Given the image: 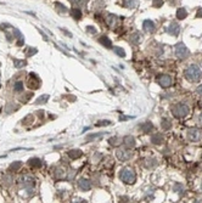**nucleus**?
<instances>
[{
	"mask_svg": "<svg viewBox=\"0 0 202 203\" xmlns=\"http://www.w3.org/2000/svg\"><path fill=\"white\" fill-rule=\"evenodd\" d=\"M184 74H185V78L188 80H190V82H198L202 78V69L197 65H191V66H189L185 69Z\"/></svg>",
	"mask_w": 202,
	"mask_h": 203,
	"instance_id": "1",
	"label": "nucleus"
},
{
	"mask_svg": "<svg viewBox=\"0 0 202 203\" xmlns=\"http://www.w3.org/2000/svg\"><path fill=\"white\" fill-rule=\"evenodd\" d=\"M172 112L177 118H184L189 114L190 108H189V106H186L184 103H178V105H176L174 107L172 108Z\"/></svg>",
	"mask_w": 202,
	"mask_h": 203,
	"instance_id": "2",
	"label": "nucleus"
},
{
	"mask_svg": "<svg viewBox=\"0 0 202 203\" xmlns=\"http://www.w3.org/2000/svg\"><path fill=\"white\" fill-rule=\"evenodd\" d=\"M120 178L122 181L127 183V184H133L135 181V173L133 169L130 168H124L121 170V174H120Z\"/></svg>",
	"mask_w": 202,
	"mask_h": 203,
	"instance_id": "3",
	"label": "nucleus"
},
{
	"mask_svg": "<svg viewBox=\"0 0 202 203\" xmlns=\"http://www.w3.org/2000/svg\"><path fill=\"white\" fill-rule=\"evenodd\" d=\"M176 55H177V57H179V59L184 60L190 55V51L183 43H178L176 45Z\"/></svg>",
	"mask_w": 202,
	"mask_h": 203,
	"instance_id": "4",
	"label": "nucleus"
},
{
	"mask_svg": "<svg viewBox=\"0 0 202 203\" xmlns=\"http://www.w3.org/2000/svg\"><path fill=\"white\" fill-rule=\"evenodd\" d=\"M188 139L192 142L200 141L202 139V131L198 128H190L188 130Z\"/></svg>",
	"mask_w": 202,
	"mask_h": 203,
	"instance_id": "5",
	"label": "nucleus"
},
{
	"mask_svg": "<svg viewBox=\"0 0 202 203\" xmlns=\"http://www.w3.org/2000/svg\"><path fill=\"white\" fill-rule=\"evenodd\" d=\"M21 183L23 184V186L26 189H28L30 191H32V187L34 186V178L31 175H24L21 178Z\"/></svg>",
	"mask_w": 202,
	"mask_h": 203,
	"instance_id": "6",
	"label": "nucleus"
},
{
	"mask_svg": "<svg viewBox=\"0 0 202 203\" xmlns=\"http://www.w3.org/2000/svg\"><path fill=\"white\" fill-rule=\"evenodd\" d=\"M157 82L160 83V85L162 86V88H168V86L172 85V78L168 74H162L161 77H158Z\"/></svg>",
	"mask_w": 202,
	"mask_h": 203,
	"instance_id": "7",
	"label": "nucleus"
},
{
	"mask_svg": "<svg viewBox=\"0 0 202 203\" xmlns=\"http://www.w3.org/2000/svg\"><path fill=\"white\" fill-rule=\"evenodd\" d=\"M167 32H168L170 35H173V37H177V35L179 34V32H180V27H179L178 23L172 22V23L168 26V28H167Z\"/></svg>",
	"mask_w": 202,
	"mask_h": 203,
	"instance_id": "8",
	"label": "nucleus"
},
{
	"mask_svg": "<svg viewBox=\"0 0 202 203\" xmlns=\"http://www.w3.org/2000/svg\"><path fill=\"white\" fill-rule=\"evenodd\" d=\"M142 28H144V31H145L146 33H152L155 31V23L150 20H145L142 23Z\"/></svg>",
	"mask_w": 202,
	"mask_h": 203,
	"instance_id": "9",
	"label": "nucleus"
},
{
	"mask_svg": "<svg viewBox=\"0 0 202 203\" xmlns=\"http://www.w3.org/2000/svg\"><path fill=\"white\" fill-rule=\"evenodd\" d=\"M132 152L129 151H126V150H118L117 151V158L121 159V161H128L132 158Z\"/></svg>",
	"mask_w": 202,
	"mask_h": 203,
	"instance_id": "10",
	"label": "nucleus"
},
{
	"mask_svg": "<svg viewBox=\"0 0 202 203\" xmlns=\"http://www.w3.org/2000/svg\"><path fill=\"white\" fill-rule=\"evenodd\" d=\"M123 142H124L127 149H133L135 146V139H134V136H130V135H127L123 139Z\"/></svg>",
	"mask_w": 202,
	"mask_h": 203,
	"instance_id": "11",
	"label": "nucleus"
},
{
	"mask_svg": "<svg viewBox=\"0 0 202 203\" xmlns=\"http://www.w3.org/2000/svg\"><path fill=\"white\" fill-rule=\"evenodd\" d=\"M78 185H79V187H80L83 191H89L90 187H92L90 181H89V180H86V179H79Z\"/></svg>",
	"mask_w": 202,
	"mask_h": 203,
	"instance_id": "12",
	"label": "nucleus"
},
{
	"mask_svg": "<svg viewBox=\"0 0 202 203\" xmlns=\"http://www.w3.org/2000/svg\"><path fill=\"white\" fill-rule=\"evenodd\" d=\"M99 42H100V44L101 45H104L105 48H112V42L108 39V37H106V35H102L100 39H99Z\"/></svg>",
	"mask_w": 202,
	"mask_h": 203,
	"instance_id": "13",
	"label": "nucleus"
},
{
	"mask_svg": "<svg viewBox=\"0 0 202 203\" xmlns=\"http://www.w3.org/2000/svg\"><path fill=\"white\" fill-rule=\"evenodd\" d=\"M163 140H164V137H163V135H161V134H155V135H152V137H151V142L155 143V145L162 143Z\"/></svg>",
	"mask_w": 202,
	"mask_h": 203,
	"instance_id": "14",
	"label": "nucleus"
},
{
	"mask_svg": "<svg viewBox=\"0 0 202 203\" xmlns=\"http://www.w3.org/2000/svg\"><path fill=\"white\" fill-rule=\"evenodd\" d=\"M82 151L80 150H71L70 152H68V156L72 158V159H77V158H79V157H82Z\"/></svg>",
	"mask_w": 202,
	"mask_h": 203,
	"instance_id": "15",
	"label": "nucleus"
},
{
	"mask_svg": "<svg viewBox=\"0 0 202 203\" xmlns=\"http://www.w3.org/2000/svg\"><path fill=\"white\" fill-rule=\"evenodd\" d=\"M140 40H141V34L140 33H134L133 35H130V43L134 44V45L139 44Z\"/></svg>",
	"mask_w": 202,
	"mask_h": 203,
	"instance_id": "16",
	"label": "nucleus"
},
{
	"mask_svg": "<svg viewBox=\"0 0 202 203\" xmlns=\"http://www.w3.org/2000/svg\"><path fill=\"white\" fill-rule=\"evenodd\" d=\"M152 128H154V125L151 124V122H146V123H144V124L140 127V129H141L144 133H150V130H152Z\"/></svg>",
	"mask_w": 202,
	"mask_h": 203,
	"instance_id": "17",
	"label": "nucleus"
},
{
	"mask_svg": "<svg viewBox=\"0 0 202 203\" xmlns=\"http://www.w3.org/2000/svg\"><path fill=\"white\" fill-rule=\"evenodd\" d=\"M30 164L33 168H40L42 167V161L38 159V158H32V159H30Z\"/></svg>",
	"mask_w": 202,
	"mask_h": 203,
	"instance_id": "18",
	"label": "nucleus"
},
{
	"mask_svg": "<svg viewBox=\"0 0 202 203\" xmlns=\"http://www.w3.org/2000/svg\"><path fill=\"white\" fill-rule=\"evenodd\" d=\"M49 100V95H43L40 97H38L36 100V105H43V103H46Z\"/></svg>",
	"mask_w": 202,
	"mask_h": 203,
	"instance_id": "19",
	"label": "nucleus"
},
{
	"mask_svg": "<svg viewBox=\"0 0 202 203\" xmlns=\"http://www.w3.org/2000/svg\"><path fill=\"white\" fill-rule=\"evenodd\" d=\"M71 15L76 18V20H79L80 17H82V11L79 10V9H77V8H74V9H72V11H71Z\"/></svg>",
	"mask_w": 202,
	"mask_h": 203,
	"instance_id": "20",
	"label": "nucleus"
},
{
	"mask_svg": "<svg viewBox=\"0 0 202 203\" xmlns=\"http://www.w3.org/2000/svg\"><path fill=\"white\" fill-rule=\"evenodd\" d=\"M177 17H178V20H184V18L186 17V10L183 9V8H180V9L177 11Z\"/></svg>",
	"mask_w": 202,
	"mask_h": 203,
	"instance_id": "21",
	"label": "nucleus"
},
{
	"mask_svg": "<svg viewBox=\"0 0 202 203\" xmlns=\"http://www.w3.org/2000/svg\"><path fill=\"white\" fill-rule=\"evenodd\" d=\"M106 21H107L108 26H114V23L117 22V18H116V16H114V15H107Z\"/></svg>",
	"mask_w": 202,
	"mask_h": 203,
	"instance_id": "22",
	"label": "nucleus"
},
{
	"mask_svg": "<svg viewBox=\"0 0 202 203\" xmlns=\"http://www.w3.org/2000/svg\"><path fill=\"white\" fill-rule=\"evenodd\" d=\"M124 5L127 6V8H135L136 5H138V0H126V3H124Z\"/></svg>",
	"mask_w": 202,
	"mask_h": 203,
	"instance_id": "23",
	"label": "nucleus"
},
{
	"mask_svg": "<svg viewBox=\"0 0 202 203\" xmlns=\"http://www.w3.org/2000/svg\"><path fill=\"white\" fill-rule=\"evenodd\" d=\"M173 190H174L177 193H179V195H183V192H184V187H183L182 184H176L174 187H173Z\"/></svg>",
	"mask_w": 202,
	"mask_h": 203,
	"instance_id": "24",
	"label": "nucleus"
},
{
	"mask_svg": "<svg viewBox=\"0 0 202 203\" xmlns=\"http://www.w3.org/2000/svg\"><path fill=\"white\" fill-rule=\"evenodd\" d=\"M14 90L17 91V93L23 91V83H22V82H17V83L15 84V86H14Z\"/></svg>",
	"mask_w": 202,
	"mask_h": 203,
	"instance_id": "25",
	"label": "nucleus"
},
{
	"mask_svg": "<svg viewBox=\"0 0 202 203\" xmlns=\"http://www.w3.org/2000/svg\"><path fill=\"white\" fill-rule=\"evenodd\" d=\"M161 125H162V128L164 129V130H167V129H169L170 128V121H168V119H166V118H163L162 119V123H161Z\"/></svg>",
	"mask_w": 202,
	"mask_h": 203,
	"instance_id": "26",
	"label": "nucleus"
},
{
	"mask_svg": "<svg viewBox=\"0 0 202 203\" xmlns=\"http://www.w3.org/2000/svg\"><path fill=\"white\" fill-rule=\"evenodd\" d=\"M21 167H22V163H21V162H14V163L10 165V169L14 170V171H16V170H18Z\"/></svg>",
	"mask_w": 202,
	"mask_h": 203,
	"instance_id": "27",
	"label": "nucleus"
},
{
	"mask_svg": "<svg viewBox=\"0 0 202 203\" xmlns=\"http://www.w3.org/2000/svg\"><path fill=\"white\" fill-rule=\"evenodd\" d=\"M14 63H15V67H17V68H21V67H23V66H26V61H23V60H14Z\"/></svg>",
	"mask_w": 202,
	"mask_h": 203,
	"instance_id": "28",
	"label": "nucleus"
},
{
	"mask_svg": "<svg viewBox=\"0 0 202 203\" xmlns=\"http://www.w3.org/2000/svg\"><path fill=\"white\" fill-rule=\"evenodd\" d=\"M113 50H114V52H116L118 56H121V57H124V56H126V51H124L123 49H121V48H114Z\"/></svg>",
	"mask_w": 202,
	"mask_h": 203,
	"instance_id": "29",
	"label": "nucleus"
},
{
	"mask_svg": "<svg viewBox=\"0 0 202 203\" xmlns=\"http://www.w3.org/2000/svg\"><path fill=\"white\" fill-rule=\"evenodd\" d=\"M157 164V162H156V159H146V163H145V165L148 167V168H151V167H155Z\"/></svg>",
	"mask_w": 202,
	"mask_h": 203,
	"instance_id": "30",
	"label": "nucleus"
},
{
	"mask_svg": "<svg viewBox=\"0 0 202 203\" xmlns=\"http://www.w3.org/2000/svg\"><path fill=\"white\" fill-rule=\"evenodd\" d=\"M111 124H112V122H110V121H100L96 123L98 127H106V125H111Z\"/></svg>",
	"mask_w": 202,
	"mask_h": 203,
	"instance_id": "31",
	"label": "nucleus"
},
{
	"mask_svg": "<svg viewBox=\"0 0 202 203\" xmlns=\"http://www.w3.org/2000/svg\"><path fill=\"white\" fill-rule=\"evenodd\" d=\"M163 5V0H154V3H152V6L155 8H161Z\"/></svg>",
	"mask_w": 202,
	"mask_h": 203,
	"instance_id": "32",
	"label": "nucleus"
},
{
	"mask_svg": "<svg viewBox=\"0 0 202 203\" xmlns=\"http://www.w3.org/2000/svg\"><path fill=\"white\" fill-rule=\"evenodd\" d=\"M56 8L59 9V11H60V12H61V11H62V12H67V9H66V8L64 6V5L59 4V3H56Z\"/></svg>",
	"mask_w": 202,
	"mask_h": 203,
	"instance_id": "33",
	"label": "nucleus"
},
{
	"mask_svg": "<svg viewBox=\"0 0 202 203\" xmlns=\"http://www.w3.org/2000/svg\"><path fill=\"white\" fill-rule=\"evenodd\" d=\"M102 134L101 133H99V134H92V135H88V136H86V140H93V139H95V137H99V136H101Z\"/></svg>",
	"mask_w": 202,
	"mask_h": 203,
	"instance_id": "34",
	"label": "nucleus"
},
{
	"mask_svg": "<svg viewBox=\"0 0 202 203\" xmlns=\"http://www.w3.org/2000/svg\"><path fill=\"white\" fill-rule=\"evenodd\" d=\"M72 3H73L76 6H80V5L84 4L85 2H84V0H72Z\"/></svg>",
	"mask_w": 202,
	"mask_h": 203,
	"instance_id": "35",
	"label": "nucleus"
},
{
	"mask_svg": "<svg viewBox=\"0 0 202 203\" xmlns=\"http://www.w3.org/2000/svg\"><path fill=\"white\" fill-rule=\"evenodd\" d=\"M117 141H118V137H112V139H110V143H111V145H117Z\"/></svg>",
	"mask_w": 202,
	"mask_h": 203,
	"instance_id": "36",
	"label": "nucleus"
},
{
	"mask_svg": "<svg viewBox=\"0 0 202 203\" xmlns=\"http://www.w3.org/2000/svg\"><path fill=\"white\" fill-rule=\"evenodd\" d=\"M86 31H88V32H92L93 34H95V33H96V29H95L94 27H90V26H89L88 28H86Z\"/></svg>",
	"mask_w": 202,
	"mask_h": 203,
	"instance_id": "37",
	"label": "nucleus"
},
{
	"mask_svg": "<svg viewBox=\"0 0 202 203\" xmlns=\"http://www.w3.org/2000/svg\"><path fill=\"white\" fill-rule=\"evenodd\" d=\"M10 180H12L11 179V177H5V185H10Z\"/></svg>",
	"mask_w": 202,
	"mask_h": 203,
	"instance_id": "38",
	"label": "nucleus"
},
{
	"mask_svg": "<svg viewBox=\"0 0 202 203\" xmlns=\"http://www.w3.org/2000/svg\"><path fill=\"white\" fill-rule=\"evenodd\" d=\"M196 93H197L198 95H201V96H202V85H200L198 88L196 89Z\"/></svg>",
	"mask_w": 202,
	"mask_h": 203,
	"instance_id": "39",
	"label": "nucleus"
},
{
	"mask_svg": "<svg viewBox=\"0 0 202 203\" xmlns=\"http://www.w3.org/2000/svg\"><path fill=\"white\" fill-rule=\"evenodd\" d=\"M197 17H202V9H200L197 11Z\"/></svg>",
	"mask_w": 202,
	"mask_h": 203,
	"instance_id": "40",
	"label": "nucleus"
},
{
	"mask_svg": "<svg viewBox=\"0 0 202 203\" xmlns=\"http://www.w3.org/2000/svg\"><path fill=\"white\" fill-rule=\"evenodd\" d=\"M198 123H200V124L202 125V113H201V114L198 115Z\"/></svg>",
	"mask_w": 202,
	"mask_h": 203,
	"instance_id": "41",
	"label": "nucleus"
},
{
	"mask_svg": "<svg viewBox=\"0 0 202 203\" xmlns=\"http://www.w3.org/2000/svg\"><path fill=\"white\" fill-rule=\"evenodd\" d=\"M201 159H202V155H201Z\"/></svg>",
	"mask_w": 202,
	"mask_h": 203,
	"instance_id": "42",
	"label": "nucleus"
},
{
	"mask_svg": "<svg viewBox=\"0 0 202 203\" xmlns=\"http://www.w3.org/2000/svg\"><path fill=\"white\" fill-rule=\"evenodd\" d=\"M201 189H202V185H201Z\"/></svg>",
	"mask_w": 202,
	"mask_h": 203,
	"instance_id": "43",
	"label": "nucleus"
}]
</instances>
